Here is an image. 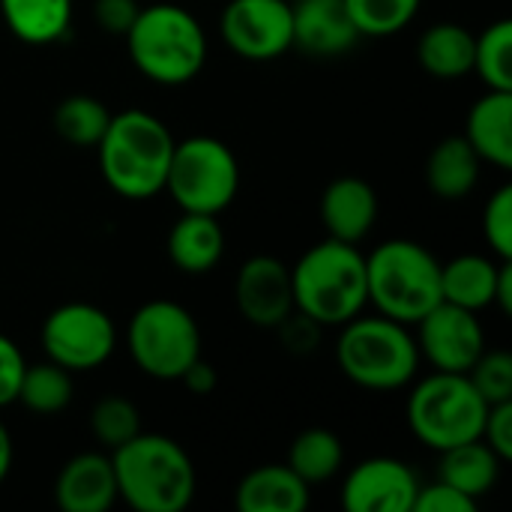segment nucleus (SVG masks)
<instances>
[{
    "instance_id": "f257e3e1",
    "label": "nucleus",
    "mask_w": 512,
    "mask_h": 512,
    "mask_svg": "<svg viewBox=\"0 0 512 512\" xmlns=\"http://www.w3.org/2000/svg\"><path fill=\"white\" fill-rule=\"evenodd\" d=\"M117 498L135 512H183L198 489L189 453L168 435L138 432L111 450Z\"/></svg>"
},
{
    "instance_id": "f03ea898",
    "label": "nucleus",
    "mask_w": 512,
    "mask_h": 512,
    "mask_svg": "<svg viewBox=\"0 0 512 512\" xmlns=\"http://www.w3.org/2000/svg\"><path fill=\"white\" fill-rule=\"evenodd\" d=\"M174 144L171 129L150 111L129 108L111 114L105 135L96 144L99 171L120 198H153L165 189Z\"/></svg>"
},
{
    "instance_id": "7ed1b4c3",
    "label": "nucleus",
    "mask_w": 512,
    "mask_h": 512,
    "mask_svg": "<svg viewBox=\"0 0 512 512\" xmlns=\"http://www.w3.org/2000/svg\"><path fill=\"white\" fill-rule=\"evenodd\" d=\"M294 309L321 327H342L369 306L366 255L357 243L321 240L291 267Z\"/></svg>"
},
{
    "instance_id": "20e7f679",
    "label": "nucleus",
    "mask_w": 512,
    "mask_h": 512,
    "mask_svg": "<svg viewBox=\"0 0 512 512\" xmlns=\"http://www.w3.org/2000/svg\"><path fill=\"white\" fill-rule=\"evenodd\" d=\"M135 69L162 87L192 81L207 63V33L201 21L177 3L141 6L126 30Z\"/></svg>"
},
{
    "instance_id": "39448f33",
    "label": "nucleus",
    "mask_w": 512,
    "mask_h": 512,
    "mask_svg": "<svg viewBox=\"0 0 512 512\" xmlns=\"http://www.w3.org/2000/svg\"><path fill=\"white\" fill-rule=\"evenodd\" d=\"M336 363L342 375L375 393L402 390L417 378L420 348L408 324L387 315H357L342 324L336 342Z\"/></svg>"
},
{
    "instance_id": "423d86ee",
    "label": "nucleus",
    "mask_w": 512,
    "mask_h": 512,
    "mask_svg": "<svg viewBox=\"0 0 512 512\" xmlns=\"http://www.w3.org/2000/svg\"><path fill=\"white\" fill-rule=\"evenodd\" d=\"M366 285L378 315L408 327L444 300L441 261L423 243L405 237L387 240L366 255Z\"/></svg>"
},
{
    "instance_id": "0eeeda50",
    "label": "nucleus",
    "mask_w": 512,
    "mask_h": 512,
    "mask_svg": "<svg viewBox=\"0 0 512 512\" xmlns=\"http://www.w3.org/2000/svg\"><path fill=\"white\" fill-rule=\"evenodd\" d=\"M486 414L489 402L477 393L468 375L438 369L414 384L405 405L408 429L435 453L483 438Z\"/></svg>"
},
{
    "instance_id": "6e6552de",
    "label": "nucleus",
    "mask_w": 512,
    "mask_h": 512,
    "mask_svg": "<svg viewBox=\"0 0 512 512\" xmlns=\"http://www.w3.org/2000/svg\"><path fill=\"white\" fill-rule=\"evenodd\" d=\"M240 189V165L234 150L213 135H192L174 144L165 189L183 213L219 216Z\"/></svg>"
},
{
    "instance_id": "1a4fd4ad",
    "label": "nucleus",
    "mask_w": 512,
    "mask_h": 512,
    "mask_svg": "<svg viewBox=\"0 0 512 512\" xmlns=\"http://www.w3.org/2000/svg\"><path fill=\"white\" fill-rule=\"evenodd\" d=\"M129 354L156 381H180L201 357V330L192 312L174 300H150L129 321Z\"/></svg>"
},
{
    "instance_id": "9d476101",
    "label": "nucleus",
    "mask_w": 512,
    "mask_h": 512,
    "mask_svg": "<svg viewBox=\"0 0 512 512\" xmlns=\"http://www.w3.org/2000/svg\"><path fill=\"white\" fill-rule=\"evenodd\" d=\"M45 357L69 372H90L111 360L117 327L111 315L93 303H63L42 324Z\"/></svg>"
},
{
    "instance_id": "9b49d317",
    "label": "nucleus",
    "mask_w": 512,
    "mask_h": 512,
    "mask_svg": "<svg viewBox=\"0 0 512 512\" xmlns=\"http://www.w3.org/2000/svg\"><path fill=\"white\" fill-rule=\"evenodd\" d=\"M219 33L225 45L243 60H276L294 48L291 0H231L222 9Z\"/></svg>"
},
{
    "instance_id": "f8f14e48",
    "label": "nucleus",
    "mask_w": 512,
    "mask_h": 512,
    "mask_svg": "<svg viewBox=\"0 0 512 512\" xmlns=\"http://www.w3.org/2000/svg\"><path fill=\"white\" fill-rule=\"evenodd\" d=\"M417 348L438 372H462L486 351V333L477 312L441 300L417 321Z\"/></svg>"
},
{
    "instance_id": "ddd939ff",
    "label": "nucleus",
    "mask_w": 512,
    "mask_h": 512,
    "mask_svg": "<svg viewBox=\"0 0 512 512\" xmlns=\"http://www.w3.org/2000/svg\"><path fill=\"white\" fill-rule=\"evenodd\" d=\"M420 480L402 459L372 456L354 465L342 486L348 512H411Z\"/></svg>"
},
{
    "instance_id": "4468645a",
    "label": "nucleus",
    "mask_w": 512,
    "mask_h": 512,
    "mask_svg": "<svg viewBox=\"0 0 512 512\" xmlns=\"http://www.w3.org/2000/svg\"><path fill=\"white\" fill-rule=\"evenodd\" d=\"M234 300L240 315L258 330H276L294 312L291 267L273 255L249 258L234 282Z\"/></svg>"
},
{
    "instance_id": "2eb2a0df",
    "label": "nucleus",
    "mask_w": 512,
    "mask_h": 512,
    "mask_svg": "<svg viewBox=\"0 0 512 512\" xmlns=\"http://www.w3.org/2000/svg\"><path fill=\"white\" fill-rule=\"evenodd\" d=\"M294 12V45L312 57L348 54L360 30L345 6V0H291Z\"/></svg>"
},
{
    "instance_id": "dca6fc26",
    "label": "nucleus",
    "mask_w": 512,
    "mask_h": 512,
    "mask_svg": "<svg viewBox=\"0 0 512 512\" xmlns=\"http://www.w3.org/2000/svg\"><path fill=\"white\" fill-rule=\"evenodd\" d=\"M54 501L63 512L111 510L120 501L111 456L105 453L72 456L54 480Z\"/></svg>"
},
{
    "instance_id": "f3484780",
    "label": "nucleus",
    "mask_w": 512,
    "mask_h": 512,
    "mask_svg": "<svg viewBox=\"0 0 512 512\" xmlns=\"http://www.w3.org/2000/svg\"><path fill=\"white\" fill-rule=\"evenodd\" d=\"M378 219V195L363 177H336L321 195V222L327 237L363 243Z\"/></svg>"
},
{
    "instance_id": "a211bd4d",
    "label": "nucleus",
    "mask_w": 512,
    "mask_h": 512,
    "mask_svg": "<svg viewBox=\"0 0 512 512\" xmlns=\"http://www.w3.org/2000/svg\"><path fill=\"white\" fill-rule=\"evenodd\" d=\"M465 138L474 153L495 165L512 168V90H486L468 111Z\"/></svg>"
},
{
    "instance_id": "6ab92c4d",
    "label": "nucleus",
    "mask_w": 512,
    "mask_h": 512,
    "mask_svg": "<svg viewBox=\"0 0 512 512\" xmlns=\"http://www.w3.org/2000/svg\"><path fill=\"white\" fill-rule=\"evenodd\" d=\"M168 258L189 276L210 273L225 255V231L210 213H183L168 231Z\"/></svg>"
},
{
    "instance_id": "aec40b11",
    "label": "nucleus",
    "mask_w": 512,
    "mask_h": 512,
    "mask_svg": "<svg viewBox=\"0 0 512 512\" xmlns=\"http://www.w3.org/2000/svg\"><path fill=\"white\" fill-rule=\"evenodd\" d=\"M234 507L240 512H306L309 486L288 465H261L237 483Z\"/></svg>"
},
{
    "instance_id": "412c9836",
    "label": "nucleus",
    "mask_w": 512,
    "mask_h": 512,
    "mask_svg": "<svg viewBox=\"0 0 512 512\" xmlns=\"http://www.w3.org/2000/svg\"><path fill=\"white\" fill-rule=\"evenodd\" d=\"M417 63L441 81L474 72V33L456 21L426 27L417 39Z\"/></svg>"
},
{
    "instance_id": "4be33fe9",
    "label": "nucleus",
    "mask_w": 512,
    "mask_h": 512,
    "mask_svg": "<svg viewBox=\"0 0 512 512\" xmlns=\"http://www.w3.org/2000/svg\"><path fill=\"white\" fill-rule=\"evenodd\" d=\"M501 465L504 462L498 459V453L483 438H477V441L441 450L438 480L450 483L453 489H459L462 495L480 504V498H486L495 489L501 477Z\"/></svg>"
},
{
    "instance_id": "5701e85b",
    "label": "nucleus",
    "mask_w": 512,
    "mask_h": 512,
    "mask_svg": "<svg viewBox=\"0 0 512 512\" xmlns=\"http://www.w3.org/2000/svg\"><path fill=\"white\" fill-rule=\"evenodd\" d=\"M480 165H483V159L474 153L468 138L453 135V138H444L441 144H435V150L429 153L426 183L438 198L456 201V198H465L474 192V186L480 183Z\"/></svg>"
},
{
    "instance_id": "b1692460",
    "label": "nucleus",
    "mask_w": 512,
    "mask_h": 512,
    "mask_svg": "<svg viewBox=\"0 0 512 512\" xmlns=\"http://www.w3.org/2000/svg\"><path fill=\"white\" fill-rule=\"evenodd\" d=\"M501 261L489 255H459L441 264V294L447 303H456L471 312H483L495 306Z\"/></svg>"
},
{
    "instance_id": "393cba45",
    "label": "nucleus",
    "mask_w": 512,
    "mask_h": 512,
    "mask_svg": "<svg viewBox=\"0 0 512 512\" xmlns=\"http://www.w3.org/2000/svg\"><path fill=\"white\" fill-rule=\"evenodd\" d=\"M6 27L27 45H51L72 24V0H0Z\"/></svg>"
},
{
    "instance_id": "a878e982",
    "label": "nucleus",
    "mask_w": 512,
    "mask_h": 512,
    "mask_svg": "<svg viewBox=\"0 0 512 512\" xmlns=\"http://www.w3.org/2000/svg\"><path fill=\"white\" fill-rule=\"evenodd\" d=\"M285 465L306 483V486H318L333 480L342 465H345V447L339 441L336 432L330 429H306L300 432L291 447H288V459Z\"/></svg>"
},
{
    "instance_id": "bb28decb",
    "label": "nucleus",
    "mask_w": 512,
    "mask_h": 512,
    "mask_svg": "<svg viewBox=\"0 0 512 512\" xmlns=\"http://www.w3.org/2000/svg\"><path fill=\"white\" fill-rule=\"evenodd\" d=\"M108 120H111V111L105 108V102H99L96 96H87V93L66 96L54 108L57 135L75 147H96L108 129Z\"/></svg>"
},
{
    "instance_id": "cd10ccee",
    "label": "nucleus",
    "mask_w": 512,
    "mask_h": 512,
    "mask_svg": "<svg viewBox=\"0 0 512 512\" xmlns=\"http://www.w3.org/2000/svg\"><path fill=\"white\" fill-rule=\"evenodd\" d=\"M72 372L45 360L24 369L18 402L33 414H60L72 402Z\"/></svg>"
},
{
    "instance_id": "c85d7f7f",
    "label": "nucleus",
    "mask_w": 512,
    "mask_h": 512,
    "mask_svg": "<svg viewBox=\"0 0 512 512\" xmlns=\"http://www.w3.org/2000/svg\"><path fill=\"white\" fill-rule=\"evenodd\" d=\"M474 72L489 90H512V21L501 18L474 36Z\"/></svg>"
},
{
    "instance_id": "c756f323",
    "label": "nucleus",
    "mask_w": 512,
    "mask_h": 512,
    "mask_svg": "<svg viewBox=\"0 0 512 512\" xmlns=\"http://www.w3.org/2000/svg\"><path fill=\"white\" fill-rule=\"evenodd\" d=\"M423 0H345L360 36H393L399 30H405Z\"/></svg>"
},
{
    "instance_id": "7c9ffc66",
    "label": "nucleus",
    "mask_w": 512,
    "mask_h": 512,
    "mask_svg": "<svg viewBox=\"0 0 512 512\" xmlns=\"http://www.w3.org/2000/svg\"><path fill=\"white\" fill-rule=\"evenodd\" d=\"M90 432L96 444H102L105 450H117L141 432V414L135 402L123 396H105L90 411Z\"/></svg>"
},
{
    "instance_id": "2f4dec72",
    "label": "nucleus",
    "mask_w": 512,
    "mask_h": 512,
    "mask_svg": "<svg viewBox=\"0 0 512 512\" xmlns=\"http://www.w3.org/2000/svg\"><path fill=\"white\" fill-rule=\"evenodd\" d=\"M468 378L489 405L512 402V354L507 351H483Z\"/></svg>"
},
{
    "instance_id": "473e14b6",
    "label": "nucleus",
    "mask_w": 512,
    "mask_h": 512,
    "mask_svg": "<svg viewBox=\"0 0 512 512\" xmlns=\"http://www.w3.org/2000/svg\"><path fill=\"white\" fill-rule=\"evenodd\" d=\"M483 234L498 261H512V186H501L483 210Z\"/></svg>"
},
{
    "instance_id": "72a5a7b5",
    "label": "nucleus",
    "mask_w": 512,
    "mask_h": 512,
    "mask_svg": "<svg viewBox=\"0 0 512 512\" xmlns=\"http://www.w3.org/2000/svg\"><path fill=\"white\" fill-rule=\"evenodd\" d=\"M411 512H477V501L462 495L450 483L435 480V483L417 489V498H414Z\"/></svg>"
},
{
    "instance_id": "f704fd0d",
    "label": "nucleus",
    "mask_w": 512,
    "mask_h": 512,
    "mask_svg": "<svg viewBox=\"0 0 512 512\" xmlns=\"http://www.w3.org/2000/svg\"><path fill=\"white\" fill-rule=\"evenodd\" d=\"M279 339H282V345L291 351V354H312L315 348H318V342H321V324L318 321H312L309 315H303V312H291L279 327Z\"/></svg>"
},
{
    "instance_id": "c9c22d12",
    "label": "nucleus",
    "mask_w": 512,
    "mask_h": 512,
    "mask_svg": "<svg viewBox=\"0 0 512 512\" xmlns=\"http://www.w3.org/2000/svg\"><path fill=\"white\" fill-rule=\"evenodd\" d=\"M24 369H27V360L21 348L9 336L0 333V408H9L12 402H18Z\"/></svg>"
},
{
    "instance_id": "e433bc0d",
    "label": "nucleus",
    "mask_w": 512,
    "mask_h": 512,
    "mask_svg": "<svg viewBox=\"0 0 512 512\" xmlns=\"http://www.w3.org/2000/svg\"><path fill=\"white\" fill-rule=\"evenodd\" d=\"M483 441L498 453L501 462L512 459V402L489 405L486 426H483Z\"/></svg>"
},
{
    "instance_id": "4c0bfd02",
    "label": "nucleus",
    "mask_w": 512,
    "mask_h": 512,
    "mask_svg": "<svg viewBox=\"0 0 512 512\" xmlns=\"http://www.w3.org/2000/svg\"><path fill=\"white\" fill-rule=\"evenodd\" d=\"M138 0H96L93 3V18L102 30L126 36L132 21L138 18Z\"/></svg>"
},
{
    "instance_id": "58836bf2",
    "label": "nucleus",
    "mask_w": 512,
    "mask_h": 512,
    "mask_svg": "<svg viewBox=\"0 0 512 512\" xmlns=\"http://www.w3.org/2000/svg\"><path fill=\"white\" fill-rule=\"evenodd\" d=\"M180 381H183V387L189 390V393H195V396H210L213 390H216V384H219V375H216V369L207 363V360H195L183 375H180Z\"/></svg>"
},
{
    "instance_id": "ea45409f",
    "label": "nucleus",
    "mask_w": 512,
    "mask_h": 512,
    "mask_svg": "<svg viewBox=\"0 0 512 512\" xmlns=\"http://www.w3.org/2000/svg\"><path fill=\"white\" fill-rule=\"evenodd\" d=\"M495 306H498L504 315H510L512 312V261H501V267H498Z\"/></svg>"
},
{
    "instance_id": "a19ab883",
    "label": "nucleus",
    "mask_w": 512,
    "mask_h": 512,
    "mask_svg": "<svg viewBox=\"0 0 512 512\" xmlns=\"http://www.w3.org/2000/svg\"><path fill=\"white\" fill-rule=\"evenodd\" d=\"M12 459H15V447H12V435L6 429V423L0 420V483L9 477L12 471Z\"/></svg>"
}]
</instances>
